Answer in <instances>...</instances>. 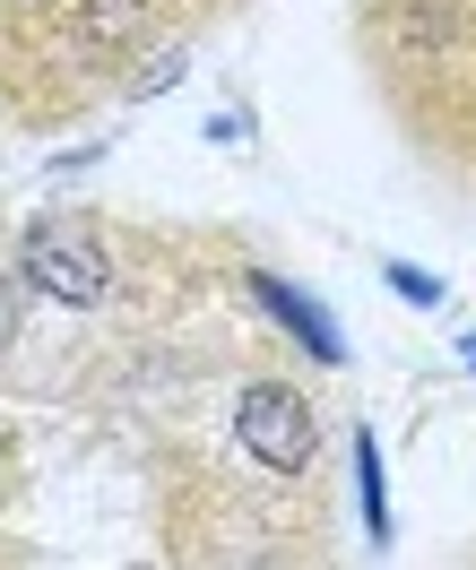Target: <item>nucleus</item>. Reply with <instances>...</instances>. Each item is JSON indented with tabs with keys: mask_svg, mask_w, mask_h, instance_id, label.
<instances>
[{
	"mask_svg": "<svg viewBox=\"0 0 476 570\" xmlns=\"http://www.w3.org/2000/svg\"><path fill=\"white\" fill-rule=\"evenodd\" d=\"M234 432H243V450H252L269 475H294V466L312 459V406L294 390H243Z\"/></svg>",
	"mask_w": 476,
	"mask_h": 570,
	"instance_id": "nucleus-1",
	"label": "nucleus"
},
{
	"mask_svg": "<svg viewBox=\"0 0 476 570\" xmlns=\"http://www.w3.org/2000/svg\"><path fill=\"white\" fill-rule=\"evenodd\" d=\"M27 285H43L52 303H105V250L87 243V234H70V225H43L36 243H27Z\"/></svg>",
	"mask_w": 476,
	"mask_h": 570,
	"instance_id": "nucleus-2",
	"label": "nucleus"
},
{
	"mask_svg": "<svg viewBox=\"0 0 476 570\" xmlns=\"http://www.w3.org/2000/svg\"><path fill=\"white\" fill-rule=\"evenodd\" d=\"M252 294H260V312H269V321H286V328H294V346H312L321 363L347 355V346H338V328H330V312H321V303H303L286 277H252Z\"/></svg>",
	"mask_w": 476,
	"mask_h": 570,
	"instance_id": "nucleus-3",
	"label": "nucleus"
},
{
	"mask_svg": "<svg viewBox=\"0 0 476 570\" xmlns=\"http://www.w3.org/2000/svg\"><path fill=\"white\" fill-rule=\"evenodd\" d=\"M356 475H365V528H372V544H390V493H381V441H372V432H356Z\"/></svg>",
	"mask_w": 476,
	"mask_h": 570,
	"instance_id": "nucleus-4",
	"label": "nucleus"
},
{
	"mask_svg": "<svg viewBox=\"0 0 476 570\" xmlns=\"http://www.w3.org/2000/svg\"><path fill=\"white\" fill-rule=\"evenodd\" d=\"M390 285H399L407 303H441V285L425 277V268H407V259H390Z\"/></svg>",
	"mask_w": 476,
	"mask_h": 570,
	"instance_id": "nucleus-5",
	"label": "nucleus"
},
{
	"mask_svg": "<svg viewBox=\"0 0 476 570\" xmlns=\"http://www.w3.org/2000/svg\"><path fill=\"white\" fill-rule=\"evenodd\" d=\"M468 372H476V337H468Z\"/></svg>",
	"mask_w": 476,
	"mask_h": 570,
	"instance_id": "nucleus-6",
	"label": "nucleus"
}]
</instances>
